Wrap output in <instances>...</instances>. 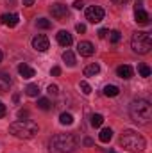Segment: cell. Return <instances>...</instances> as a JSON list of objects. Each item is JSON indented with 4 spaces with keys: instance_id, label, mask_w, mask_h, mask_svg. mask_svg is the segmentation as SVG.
<instances>
[{
    "instance_id": "obj_39",
    "label": "cell",
    "mask_w": 152,
    "mask_h": 153,
    "mask_svg": "<svg viewBox=\"0 0 152 153\" xmlns=\"http://www.w3.org/2000/svg\"><path fill=\"white\" fill-rule=\"evenodd\" d=\"M2 57H4V55H2V52H0V62H2Z\"/></svg>"
},
{
    "instance_id": "obj_22",
    "label": "cell",
    "mask_w": 152,
    "mask_h": 153,
    "mask_svg": "<svg viewBox=\"0 0 152 153\" xmlns=\"http://www.w3.org/2000/svg\"><path fill=\"white\" fill-rule=\"evenodd\" d=\"M59 121H61V125H72L74 123V116L70 112H63L59 116Z\"/></svg>"
},
{
    "instance_id": "obj_19",
    "label": "cell",
    "mask_w": 152,
    "mask_h": 153,
    "mask_svg": "<svg viewBox=\"0 0 152 153\" xmlns=\"http://www.w3.org/2000/svg\"><path fill=\"white\" fill-rule=\"evenodd\" d=\"M63 61H65L68 66H75V55H74V52L66 50V52L63 53Z\"/></svg>"
},
{
    "instance_id": "obj_4",
    "label": "cell",
    "mask_w": 152,
    "mask_h": 153,
    "mask_svg": "<svg viewBox=\"0 0 152 153\" xmlns=\"http://www.w3.org/2000/svg\"><path fill=\"white\" fill-rule=\"evenodd\" d=\"M9 134H13L18 139H32L38 134V125L31 119L14 121V123L9 125Z\"/></svg>"
},
{
    "instance_id": "obj_36",
    "label": "cell",
    "mask_w": 152,
    "mask_h": 153,
    "mask_svg": "<svg viewBox=\"0 0 152 153\" xmlns=\"http://www.w3.org/2000/svg\"><path fill=\"white\" fill-rule=\"evenodd\" d=\"M13 102H14V103H18V102H20V96H18V94H14V96H13Z\"/></svg>"
},
{
    "instance_id": "obj_24",
    "label": "cell",
    "mask_w": 152,
    "mask_h": 153,
    "mask_svg": "<svg viewBox=\"0 0 152 153\" xmlns=\"http://www.w3.org/2000/svg\"><path fill=\"white\" fill-rule=\"evenodd\" d=\"M36 25H38L39 29H50V27H52V23H50L47 18H38V20H36Z\"/></svg>"
},
{
    "instance_id": "obj_8",
    "label": "cell",
    "mask_w": 152,
    "mask_h": 153,
    "mask_svg": "<svg viewBox=\"0 0 152 153\" xmlns=\"http://www.w3.org/2000/svg\"><path fill=\"white\" fill-rule=\"evenodd\" d=\"M48 46H50L48 38H47V36H43V34H38L36 38L32 39V48H34V50H38V52H47V50H48Z\"/></svg>"
},
{
    "instance_id": "obj_13",
    "label": "cell",
    "mask_w": 152,
    "mask_h": 153,
    "mask_svg": "<svg viewBox=\"0 0 152 153\" xmlns=\"http://www.w3.org/2000/svg\"><path fill=\"white\" fill-rule=\"evenodd\" d=\"M116 75L120 76V78H131L132 76V68L129 66V64H122V66H118L116 68Z\"/></svg>"
},
{
    "instance_id": "obj_12",
    "label": "cell",
    "mask_w": 152,
    "mask_h": 153,
    "mask_svg": "<svg viewBox=\"0 0 152 153\" xmlns=\"http://www.w3.org/2000/svg\"><path fill=\"white\" fill-rule=\"evenodd\" d=\"M0 22L4 25H7V27H16L18 22H20V18H18V14H2L0 16Z\"/></svg>"
},
{
    "instance_id": "obj_35",
    "label": "cell",
    "mask_w": 152,
    "mask_h": 153,
    "mask_svg": "<svg viewBox=\"0 0 152 153\" xmlns=\"http://www.w3.org/2000/svg\"><path fill=\"white\" fill-rule=\"evenodd\" d=\"M36 0H23V5H27V7H31L32 4H34Z\"/></svg>"
},
{
    "instance_id": "obj_11",
    "label": "cell",
    "mask_w": 152,
    "mask_h": 153,
    "mask_svg": "<svg viewBox=\"0 0 152 153\" xmlns=\"http://www.w3.org/2000/svg\"><path fill=\"white\" fill-rule=\"evenodd\" d=\"M134 20H136V23H140V25H147L149 20H150V16H149V13H145L141 7H136V11H134Z\"/></svg>"
},
{
    "instance_id": "obj_26",
    "label": "cell",
    "mask_w": 152,
    "mask_h": 153,
    "mask_svg": "<svg viewBox=\"0 0 152 153\" xmlns=\"http://www.w3.org/2000/svg\"><path fill=\"white\" fill-rule=\"evenodd\" d=\"M120 39H122V34H120L118 30H111V32H109V41H111V43H118Z\"/></svg>"
},
{
    "instance_id": "obj_30",
    "label": "cell",
    "mask_w": 152,
    "mask_h": 153,
    "mask_svg": "<svg viewBox=\"0 0 152 153\" xmlns=\"http://www.w3.org/2000/svg\"><path fill=\"white\" fill-rule=\"evenodd\" d=\"M50 73H52V75H54V76H59V75H61V68H59V66H54Z\"/></svg>"
},
{
    "instance_id": "obj_20",
    "label": "cell",
    "mask_w": 152,
    "mask_h": 153,
    "mask_svg": "<svg viewBox=\"0 0 152 153\" xmlns=\"http://www.w3.org/2000/svg\"><path fill=\"white\" fill-rule=\"evenodd\" d=\"M90 123H91L93 128H99V126H102V123H104V116L102 114H93Z\"/></svg>"
},
{
    "instance_id": "obj_27",
    "label": "cell",
    "mask_w": 152,
    "mask_h": 153,
    "mask_svg": "<svg viewBox=\"0 0 152 153\" xmlns=\"http://www.w3.org/2000/svg\"><path fill=\"white\" fill-rule=\"evenodd\" d=\"M79 87H81V91H82L84 94H90V93H91V87H90V84H88V82H84V80L79 84Z\"/></svg>"
},
{
    "instance_id": "obj_7",
    "label": "cell",
    "mask_w": 152,
    "mask_h": 153,
    "mask_svg": "<svg viewBox=\"0 0 152 153\" xmlns=\"http://www.w3.org/2000/svg\"><path fill=\"white\" fill-rule=\"evenodd\" d=\"M50 14H52L56 20H65V18H68V7H66L65 4H52Z\"/></svg>"
},
{
    "instance_id": "obj_32",
    "label": "cell",
    "mask_w": 152,
    "mask_h": 153,
    "mask_svg": "<svg viewBox=\"0 0 152 153\" xmlns=\"http://www.w3.org/2000/svg\"><path fill=\"white\" fill-rule=\"evenodd\" d=\"M97 34H99V38H106V36H108V30H106V29H100V30H99V32H97Z\"/></svg>"
},
{
    "instance_id": "obj_40",
    "label": "cell",
    "mask_w": 152,
    "mask_h": 153,
    "mask_svg": "<svg viewBox=\"0 0 152 153\" xmlns=\"http://www.w3.org/2000/svg\"><path fill=\"white\" fill-rule=\"evenodd\" d=\"M108 153H116V152H113V150H109V152H108Z\"/></svg>"
},
{
    "instance_id": "obj_15",
    "label": "cell",
    "mask_w": 152,
    "mask_h": 153,
    "mask_svg": "<svg viewBox=\"0 0 152 153\" xmlns=\"http://www.w3.org/2000/svg\"><path fill=\"white\" fill-rule=\"evenodd\" d=\"M9 85H11V76L7 75V73H0V93L7 91Z\"/></svg>"
},
{
    "instance_id": "obj_18",
    "label": "cell",
    "mask_w": 152,
    "mask_h": 153,
    "mask_svg": "<svg viewBox=\"0 0 152 153\" xmlns=\"http://www.w3.org/2000/svg\"><path fill=\"white\" fill-rule=\"evenodd\" d=\"M104 94H106L108 98H113V96H118V94H120V89H118L116 85H111V84H109V85L104 87Z\"/></svg>"
},
{
    "instance_id": "obj_2",
    "label": "cell",
    "mask_w": 152,
    "mask_h": 153,
    "mask_svg": "<svg viewBox=\"0 0 152 153\" xmlns=\"http://www.w3.org/2000/svg\"><path fill=\"white\" fill-rule=\"evenodd\" d=\"M77 139L74 134H57L50 141V153H75Z\"/></svg>"
},
{
    "instance_id": "obj_1",
    "label": "cell",
    "mask_w": 152,
    "mask_h": 153,
    "mask_svg": "<svg viewBox=\"0 0 152 153\" xmlns=\"http://www.w3.org/2000/svg\"><path fill=\"white\" fill-rule=\"evenodd\" d=\"M129 116L134 123L138 125H149L152 121V105L149 100L138 98L132 100V103L129 105Z\"/></svg>"
},
{
    "instance_id": "obj_5",
    "label": "cell",
    "mask_w": 152,
    "mask_h": 153,
    "mask_svg": "<svg viewBox=\"0 0 152 153\" xmlns=\"http://www.w3.org/2000/svg\"><path fill=\"white\" fill-rule=\"evenodd\" d=\"M131 46L136 53H149L152 48V39L149 32H134L132 34V39H131Z\"/></svg>"
},
{
    "instance_id": "obj_14",
    "label": "cell",
    "mask_w": 152,
    "mask_h": 153,
    "mask_svg": "<svg viewBox=\"0 0 152 153\" xmlns=\"http://www.w3.org/2000/svg\"><path fill=\"white\" fill-rule=\"evenodd\" d=\"M18 73H20V75L23 76V78H32V76L36 75V71H34V70H32L31 66H27L25 62L18 66Z\"/></svg>"
},
{
    "instance_id": "obj_21",
    "label": "cell",
    "mask_w": 152,
    "mask_h": 153,
    "mask_svg": "<svg viewBox=\"0 0 152 153\" xmlns=\"http://www.w3.org/2000/svg\"><path fill=\"white\" fill-rule=\"evenodd\" d=\"M25 93H27V96H38L39 94L38 84H29V85L25 87Z\"/></svg>"
},
{
    "instance_id": "obj_9",
    "label": "cell",
    "mask_w": 152,
    "mask_h": 153,
    "mask_svg": "<svg viewBox=\"0 0 152 153\" xmlns=\"http://www.w3.org/2000/svg\"><path fill=\"white\" fill-rule=\"evenodd\" d=\"M77 52L82 55V57H91L95 53V46L90 43V41H81L77 45Z\"/></svg>"
},
{
    "instance_id": "obj_37",
    "label": "cell",
    "mask_w": 152,
    "mask_h": 153,
    "mask_svg": "<svg viewBox=\"0 0 152 153\" xmlns=\"http://www.w3.org/2000/svg\"><path fill=\"white\" fill-rule=\"evenodd\" d=\"M114 4H127V2H129V0H113Z\"/></svg>"
},
{
    "instance_id": "obj_6",
    "label": "cell",
    "mask_w": 152,
    "mask_h": 153,
    "mask_svg": "<svg viewBox=\"0 0 152 153\" xmlns=\"http://www.w3.org/2000/svg\"><path fill=\"white\" fill-rule=\"evenodd\" d=\"M104 9L100 7V5H90L88 9H86V20L90 22V23H99V22H102L104 20Z\"/></svg>"
},
{
    "instance_id": "obj_31",
    "label": "cell",
    "mask_w": 152,
    "mask_h": 153,
    "mask_svg": "<svg viewBox=\"0 0 152 153\" xmlns=\"http://www.w3.org/2000/svg\"><path fill=\"white\" fill-rule=\"evenodd\" d=\"M74 7H75V9H82V7H84V2H82V0H75V2H74Z\"/></svg>"
},
{
    "instance_id": "obj_23",
    "label": "cell",
    "mask_w": 152,
    "mask_h": 153,
    "mask_svg": "<svg viewBox=\"0 0 152 153\" xmlns=\"http://www.w3.org/2000/svg\"><path fill=\"white\" fill-rule=\"evenodd\" d=\"M138 71H140V75L145 76V78H147V76H150V73H152V70L147 66V64H143V62H141V64H138Z\"/></svg>"
},
{
    "instance_id": "obj_16",
    "label": "cell",
    "mask_w": 152,
    "mask_h": 153,
    "mask_svg": "<svg viewBox=\"0 0 152 153\" xmlns=\"http://www.w3.org/2000/svg\"><path fill=\"white\" fill-rule=\"evenodd\" d=\"M111 137H113V130H111V128H102V130H100V134H99L100 143H109V141H111Z\"/></svg>"
},
{
    "instance_id": "obj_17",
    "label": "cell",
    "mask_w": 152,
    "mask_h": 153,
    "mask_svg": "<svg viewBox=\"0 0 152 153\" xmlns=\"http://www.w3.org/2000/svg\"><path fill=\"white\" fill-rule=\"evenodd\" d=\"M99 71H100V66L97 62H93V64H90V66L84 68V76H95Z\"/></svg>"
},
{
    "instance_id": "obj_38",
    "label": "cell",
    "mask_w": 152,
    "mask_h": 153,
    "mask_svg": "<svg viewBox=\"0 0 152 153\" xmlns=\"http://www.w3.org/2000/svg\"><path fill=\"white\" fill-rule=\"evenodd\" d=\"M18 116H20V117H23V116H27V111H20V114H18Z\"/></svg>"
},
{
    "instance_id": "obj_10",
    "label": "cell",
    "mask_w": 152,
    "mask_h": 153,
    "mask_svg": "<svg viewBox=\"0 0 152 153\" xmlns=\"http://www.w3.org/2000/svg\"><path fill=\"white\" fill-rule=\"evenodd\" d=\"M56 38H57V43H59L61 46H66V48H68V46L72 45V41H74V39H72V34H70L68 30H59Z\"/></svg>"
},
{
    "instance_id": "obj_33",
    "label": "cell",
    "mask_w": 152,
    "mask_h": 153,
    "mask_svg": "<svg viewBox=\"0 0 152 153\" xmlns=\"http://www.w3.org/2000/svg\"><path fill=\"white\" fill-rule=\"evenodd\" d=\"M4 116H5V105L0 102V117H4Z\"/></svg>"
},
{
    "instance_id": "obj_34",
    "label": "cell",
    "mask_w": 152,
    "mask_h": 153,
    "mask_svg": "<svg viewBox=\"0 0 152 153\" xmlns=\"http://www.w3.org/2000/svg\"><path fill=\"white\" fill-rule=\"evenodd\" d=\"M84 146H93V139L86 137V139H84Z\"/></svg>"
},
{
    "instance_id": "obj_25",
    "label": "cell",
    "mask_w": 152,
    "mask_h": 153,
    "mask_svg": "<svg viewBox=\"0 0 152 153\" xmlns=\"http://www.w3.org/2000/svg\"><path fill=\"white\" fill-rule=\"evenodd\" d=\"M38 107L41 109V111H48V109H50V102H48L47 98H39L38 100Z\"/></svg>"
},
{
    "instance_id": "obj_3",
    "label": "cell",
    "mask_w": 152,
    "mask_h": 153,
    "mask_svg": "<svg viewBox=\"0 0 152 153\" xmlns=\"http://www.w3.org/2000/svg\"><path fill=\"white\" fill-rule=\"evenodd\" d=\"M120 144L123 146V150L132 152V153L143 152L145 146H147L145 139H143L138 132H134V130H125V132H122V135H120Z\"/></svg>"
},
{
    "instance_id": "obj_29",
    "label": "cell",
    "mask_w": 152,
    "mask_h": 153,
    "mask_svg": "<svg viewBox=\"0 0 152 153\" xmlns=\"http://www.w3.org/2000/svg\"><path fill=\"white\" fill-rule=\"evenodd\" d=\"M75 30L79 32V34H84V32H86V25H82V23H77V25H75Z\"/></svg>"
},
{
    "instance_id": "obj_28",
    "label": "cell",
    "mask_w": 152,
    "mask_h": 153,
    "mask_svg": "<svg viewBox=\"0 0 152 153\" xmlns=\"http://www.w3.org/2000/svg\"><path fill=\"white\" fill-rule=\"evenodd\" d=\"M47 91H48V94H52V96H56V94L59 93V89H57V85H54V84H50Z\"/></svg>"
}]
</instances>
